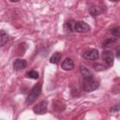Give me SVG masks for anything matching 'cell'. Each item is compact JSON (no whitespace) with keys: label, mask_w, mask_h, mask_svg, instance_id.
Returning a JSON list of instances; mask_svg holds the SVG:
<instances>
[{"label":"cell","mask_w":120,"mask_h":120,"mask_svg":"<svg viewBox=\"0 0 120 120\" xmlns=\"http://www.w3.org/2000/svg\"><path fill=\"white\" fill-rule=\"evenodd\" d=\"M41 93V83H37L34 85V87L31 89L30 93L28 94L27 98H26V100H25V103L27 105H30L32 104L37 98L40 95Z\"/></svg>","instance_id":"cell-1"},{"label":"cell","mask_w":120,"mask_h":120,"mask_svg":"<svg viewBox=\"0 0 120 120\" xmlns=\"http://www.w3.org/2000/svg\"><path fill=\"white\" fill-rule=\"evenodd\" d=\"M99 86V82L96 80H94V78L92 79H87V80H83L82 83V90H84L85 92H92L95 91L98 87Z\"/></svg>","instance_id":"cell-2"},{"label":"cell","mask_w":120,"mask_h":120,"mask_svg":"<svg viewBox=\"0 0 120 120\" xmlns=\"http://www.w3.org/2000/svg\"><path fill=\"white\" fill-rule=\"evenodd\" d=\"M82 57L86 60H98L99 57V53L97 49H89L83 52Z\"/></svg>","instance_id":"cell-3"},{"label":"cell","mask_w":120,"mask_h":120,"mask_svg":"<svg viewBox=\"0 0 120 120\" xmlns=\"http://www.w3.org/2000/svg\"><path fill=\"white\" fill-rule=\"evenodd\" d=\"M47 107H48V101L47 100H42V101H40L39 103H38L33 108V111L37 114H43V113L46 112Z\"/></svg>","instance_id":"cell-4"},{"label":"cell","mask_w":120,"mask_h":120,"mask_svg":"<svg viewBox=\"0 0 120 120\" xmlns=\"http://www.w3.org/2000/svg\"><path fill=\"white\" fill-rule=\"evenodd\" d=\"M90 30V26L84 22H76L74 26V31L78 33H85Z\"/></svg>","instance_id":"cell-5"},{"label":"cell","mask_w":120,"mask_h":120,"mask_svg":"<svg viewBox=\"0 0 120 120\" xmlns=\"http://www.w3.org/2000/svg\"><path fill=\"white\" fill-rule=\"evenodd\" d=\"M102 59L109 67L113 65V54L111 51H104L102 52Z\"/></svg>","instance_id":"cell-6"},{"label":"cell","mask_w":120,"mask_h":120,"mask_svg":"<svg viewBox=\"0 0 120 120\" xmlns=\"http://www.w3.org/2000/svg\"><path fill=\"white\" fill-rule=\"evenodd\" d=\"M26 66H27V63L23 59H16L13 63V68L15 70H22L25 68Z\"/></svg>","instance_id":"cell-7"},{"label":"cell","mask_w":120,"mask_h":120,"mask_svg":"<svg viewBox=\"0 0 120 120\" xmlns=\"http://www.w3.org/2000/svg\"><path fill=\"white\" fill-rule=\"evenodd\" d=\"M61 68L65 70H72L74 68V62L71 58H66L62 65H61Z\"/></svg>","instance_id":"cell-8"},{"label":"cell","mask_w":120,"mask_h":120,"mask_svg":"<svg viewBox=\"0 0 120 120\" xmlns=\"http://www.w3.org/2000/svg\"><path fill=\"white\" fill-rule=\"evenodd\" d=\"M80 71H81V74H82L83 80H87V79H92V78H94L92 72H91L87 68H85V67H83V66H82V67L80 68Z\"/></svg>","instance_id":"cell-9"},{"label":"cell","mask_w":120,"mask_h":120,"mask_svg":"<svg viewBox=\"0 0 120 120\" xmlns=\"http://www.w3.org/2000/svg\"><path fill=\"white\" fill-rule=\"evenodd\" d=\"M60 59H61V53H60V52H55V53H53V54L51 56L50 62H51L52 64H57V63H59Z\"/></svg>","instance_id":"cell-10"},{"label":"cell","mask_w":120,"mask_h":120,"mask_svg":"<svg viewBox=\"0 0 120 120\" xmlns=\"http://www.w3.org/2000/svg\"><path fill=\"white\" fill-rule=\"evenodd\" d=\"M110 33L114 37V38H120V26H115L113 28L111 29Z\"/></svg>","instance_id":"cell-11"},{"label":"cell","mask_w":120,"mask_h":120,"mask_svg":"<svg viewBox=\"0 0 120 120\" xmlns=\"http://www.w3.org/2000/svg\"><path fill=\"white\" fill-rule=\"evenodd\" d=\"M74 26H75V22L73 21H69V22H66L65 29H66V31L71 32V31H74Z\"/></svg>","instance_id":"cell-12"},{"label":"cell","mask_w":120,"mask_h":120,"mask_svg":"<svg viewBox=\"0 0 120 120\" xmlns=\"http://www.w3.org/2000/svg\"><path fill=\"white\" fill-rule=\"evenodd\" d=\"M116 42V38H108V39H106L104 42H103V47L104 48H107V47H110V46H112L113 43H115Z\"/></svg>","instance_id":"cell-13"},{"label":"cell","mask_w":120,"mask_h":120,"mask_svg":"<svg viewBox=\"0 0 120 120\" xmlns=\"http://www.w3.org/2000/svg\"><path fill=\"white\" fill-rule=\"evenodd\" d=\"M89 12L92 14V16L96 17V16H98L99 13H101V12H102V10H101L99 8H97V7H92V8L89 9Z\"/></svg>","instance_id":"cell-14"},{"label":"cell","mask_w":120,"mask_h":120,"mask_svg":"<svg viewBox=\"0 0 120 120\" xmlns=\"http://www.w3.org/2000/svg\"><path fill=\"white\" fill-rule=\"evenodd\" d=\"M0 38H1V46H4L6 44V42L8 41V34L4 30L1 31V37H0Z\"/></svg>","instance_id":"cell-15"},{"label":"cell","mask_w":120,"mask_h":120,"mask_svg":"<svg viewBox=\"0 0 120 120\" xmlns=\"http://www.w3.org/2000/svg\"><path fill=\"white\" fill-rule=\"evenodd\" d=\"M26 76H27L28 78H31V79H38L39 74H38V72L36 71V70H30V71H28V72L26 73Z\"/></svg>","instance_id":"cell-16"},{"label":"cell","mask_w":120,"mask_h":120,"mask_svg":"<svg viewBox=\"0 0 120 120\" xmlns=\"http://www.w3.org/2000/svg\"><path fill=\"white\" fill-rule=\"evenodd\" d=\"M118 111H120V103H118V104H116V105H114L113 107L111 108V112H118Z\"/></svg>","instance_id":"cell-17"},{"label":"cell","mask_w":120,"mask_h":120,"mask_svg":"<svg viewBox=\"0 0 120 120\" xmlns=\"http://www.w3.org/2000/svg\"><path fill=\"white\" fill-rule=\"evenodd\" d=\"M94 67H95V69H97V70H103V69H105V67L102 66V65H99V64L94 65Z\"/></svg>","instance_id":"cell-18"},{"label":"cell","mask_w":120,"mask_h":120,"mask_svg":"<svg viewBox=\"0 0 120 120\" xmlns=\"http://www.w3.org/2000/svg\"><path fill=\"white\" fill-rule=\"evenodd\" d=\"M116 56H117V57H119V56H120V47L116 50Z\"/></svg>","instance_id":"cell-19"},{"label":"cell","mask_w":120,"mask_h":120,"mask_svg":"<svg viewBox=\"0 0 120 120\" xmlns=\"http://www.w3.org/2000/svg\"><path fill=\"white\" fill-rule=\"evenodd\" d=\"M10 1H11V2H19L20 0H10Z\"/></svg>","instance_id":"cell-20"},{"label":"cell","mask_w":120,"mask_h":120,"mask_svg":"<svg viewBox=\"0 0 120 120\" xmlns=\"http://www.w3.org/2000/svg\"><path fill=\"white\" fill-rule=\"evenodd\" d=\"M110 1H112V2H117V1H119V0H110Z\"/></svg>","instance_id":"cell-21"}]
</instances>
